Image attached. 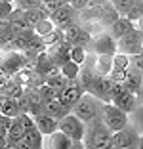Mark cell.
Returning a JSON list of instances; mask_svg holds the SVG:
<instances>
[{
	"label": "cell",
	"instance_id": "cell-1",
	"mask_svg": "<svg viewBox=\"0 0 143 149\" xmlns=\"http://www.w3.org/2000/svg\"><path fill=\"white\" fill-rule=\"evenodd\" d=\"M111 136L113 132L101 123V118H94L86 123V128H84V149H113Z\"/></svg>",
	"mask_w": 143,
	"mask_h": 149
},
{
	"label": "cell",
	"instance_id": "cell-2",
	"mask_svg": "<svg viewBox=\"0 0 143 149\" xmlns=\"http://www.w3.org/2000/svg\"><path fill=\"white\" fill-rule=\"evenodd\" d=\"M101 109H103V101H99L97 97L92 96V94L84 92L80 96V100L73 105L71 113L74 117H78L82 123H90V120H94V118H97L101 115Z\"/></svg>",
	"mask_w": 143,
	"mask_h": 149
},
{
	"label": "cell",
	"instance_id": "cell-3",
	"mask_svg": "<svg viewBox=\"0 0 143 149\" xmlns=\"http://www.w3.org/2000/svg\"><path fill=\"white\" fill-rule=\"evenodd\" d=\"M101 123L109 128L111 132H117L120 128H124L126 124L130 123V118H128V113H124L122 109L115 107L113 103H103V109H101Z\"/></svg>",
	"mask_w": 143,
	"mask_h": 149
},
{
	"label": "cell",
	"instance_id": "cell-4",
	"mask_svg": "<svg viewBox=\"0 0 143 149\" xmlns=\"http://www.w3.org/2000/svg\"><path fill=\"white\" fill-rule=\"evenodd\" d=\"M48 17L53 23V27L59 29V31H65V29H69L74 23L80 21V19H78V12L71 4H61L59 8H56Z\"/></svg>",
	"mask_w": 143,
	"mask_h": 149
},
{
	"label": "cell",
	"instance_id": "cell-5",
	"mask_svg": "<svg viewBox=\"0 0 143 149\" xmlns=\"http://www.w3.org/2000/svg\"><path fill=\"white\" fill-rule=\"evenodd\" d=\"M141 29L135 27L130 33H126L122 38L117 40V52L124 54V56H135V54H141Z\"/></svg>",
	"mask_w": 143,
	"mask_h": 149
},
{
	"label": "cell",
	"instance_id": "cell-6",
	"mask_svg": "<svg viewBox=\"0 0 143 149\" xmlns=\"http://www.w3.org/2000/svg\"><path fill=\"white\" fill-rule=\"evenodd\" d=\"M84 128H86V123H82L78 117H74L73 113L65 115L63 118L57 120V130H61L67 138L71 140H82L84 138Z\"/></svg>",
	"mask_w": 143,
	"mask_h": 149
},
{
	"label": "cell",
	"instance_id": "cell-7",
	"mask_svg": "<svg viewBox=\"0 0 143 149\" xmlns=\"http://www.w3.org/2000/svg\"><path fill=\"white\" fill-rule=\"evenodd\" d=\"M88 46H90V52L95 54V56H115L117 54V40L107 31L95 35Z\"/></svg>",
	"mask_w": 143,
	"mask_h": 149
},
{
	"label": "cell",
	"instance_id": "cell-8",
	"mask_svg": "<svg viewBox=\"0 0 143 149\" xmlns=\"http://www.w3.org/2000/svg\"><path fill=\"white\" fill-rule=\"evenodd\" d=\"M82 94H84L82 84L78 82V79H73V80H67V84L61 88L59 92H57V100H59L65 107L73 109V105L80 100Z\"/></svg>",
	"mask_w": 143,
	"mask_h": 149
},
{
	"label": "cell",
	"instance_id": "cell-9",
	"mask_svg": "<svg viewBox=\"0 0 143 149\" xmlns=\"http://www.w3.org/2000/svg\"><path fill=\"white\" fill-rule=\"evenodd\" d=\"M137 143H141V136L137 134V130L134 126H130V123L124 128L113 132V136H111L113 147H126V145H137Z\"/></svg>",
	"mask_w": 143,
	"mask_h": 149
},
{
	"label": "cell",
	"instance_id": "cell-10",
	"mask_svg": "<svg viewBox=\"0 0 143 149\" xmlns=\"http://www.w3.org/2000/svg\"><path fill=\"white\" fill-rule=\"evenodd\" d=\"M63 40L69 42L71 46H82V48H86L88 44H90V40H92V35L88 33L86 27L80 25V21H78V23H74L73 27H69V29L63 31Z\"/></svg>",
	"mask_w": 143,
	"mask_h": 149
},
{
	"label": "cell",
	"instance_id": "cell-11",
	"mask_svg": "<svg viewBox=\"0 0 143 149\" xmlns=\"http://www.w3.org/2000/svg\"><path fill=\"white\" fill-rule=\"evenodd\" d=\"M111 90H113V79L111 77H95L88 94H92L103 103H109L111 101Z\"/></svg>",
	"mask_w": 143,
	"mask_h": 149
},
{
	"label": "cell",
	"instance_id": "cell-12",
	"mask_svg": "<svg viewBox=\"0 0 143 149\" xmlns=\"http://www.w3.org/2000/svg\"><path fill=\"white\" fill-rule=\"evenodd\" d=\"M90 57V65L95 77H109L113 71V56H95V54H88Z\"/></svg>",
	"mask_w": 143,
	"mask_h": 149
},
{
	"label": "cell",
	"instance_id": "cell-13",
	"mask_svg": "<svg viewBox=\"0 0 143 149\" xmlns=\"http://www.w3.org/2000/svg\"><path fill=\"white\" fill-rule=\"evenodd\" d=\"M46 54L52 57V61L56 63V65L61 67L65 61L71 59V44L65 42V40H61V42L56 44V46H50V48L46 50Z\"/></svg>",
	"mask_w": 143,
	"mask_h": 149
},
{
	"label": "cell",
	"instance_id": "cell-14",
	"mask_svg": "<svg viewBox=\"0 0 143 149\" xmlns=\"http://www.w3.org/2000/svg\"><path fill=\"white\" fill-rule=\"evenodd\" d=\"M109 103H113L115 107H118V109H122L124 113H134L135 107H137V96H134L132 92H128V90H122L118 96H115L113 100L109 101Z\"/></svg>",
	"mask_w": 143,
	"mask_h": 149
},
{
	"label": "cell",
	"instance_id": "cell-15",
	"mask_svg": "<svg viewBox=\"0 0 143 149\" xmlns=\"http://www.w3.org/2000/svg\"><path fill=\"white\" fill-rule=\"evenodd\" d=\"M31 117L35 120L36 130H38L42 136H48V134H52V132L57 130V118L46 115L44 111H40V113H36V115H31Z\"/></svg>",
	"mask_w": 143,
	"mask_h": 149
},
{
	"label": "cell",
	"instance_id": "cell-16",
	"mask_svg": "<svg viewBox=\"0 0 143 149\" xmlns=\"http://www.w3.org/2000/svg\"><path fill=\"white\" fill-rule=\"evenodd\" d=\"M71 143V138H67L61 130H56L52 134L44 136L42 140V149H67Z\"/></svg>",
	"mask_w": 143,
	"mask_h": 149
},
{
	"label": "cell",
	"instance_id": "cell-17",
	"mask_svg": "<svg viewBox=\"0 0 143 149\" xmlns=\"http://www.w3.org/2000/svg\"><path fill=\"white\" fill-rule=\"evenodd\" d=\"M132 29H135V23H132L130 19H126V17H122V15H120L113 25H109V31L107 33L113 36L115 40H118V38H122L126 33H130Z\"/></svg>",
	"mask_w": 143,
	"mask_h": 149
},
{
	"label": "cell",
	"instance_id": "cell-18",
	"mask_svg": "<svg viewBox=\"0 0 143 149\" xmlns=\"http://www.w3.org/2000/svg\"><path fill=\"white\" fill-rule=\"evenodd\" d=\"M42 111L46 115H50V117H53V118H63L65 115H69L71 113V109L69 107H65L63 103H61L59 100H50V101H44V105H42Z\"/></svg>",
	"mask_w": 143,
	"mask_h": 149
},
{
	"label": "cell",
	"instance_id": "cell-19",
	"mask_svg": "<svg viewBox=\"0 0 143 149\" xmlns=\"http://www.w3.org/2000/svg\"><path fill=\"white\" fill-rule=\"evenodd\" d=\"M6 21H8L10 29H12L13 33H23V31H27V29H31V27L27 25L25 17H23V10H19V8H13Z\"/></svg>",
	"mask_w": 143,
	"mask_h": 149
},
{
	"label": "cell",
	"instance_id": "cell-20",
	"mask_svg": "<svg viewBox=\"0 0 143 149\" xmlns=\"http://www.w3.org/2000/svg\"><path fill=\"white\" fill-rule=\"evenodd\" d=\"M120 17L118 15V12L113 8V4L109 2V0H105L103 4H101V15H99V25L105 27V29H109V25H113L117 19Z\"/></svg>",
	"mask_w": 143,
	"mask_h": 149
},
{
	"label": "cell",
	"instance_id": "cell-21",
	"mask_svg": "<svg viewBox=\"0 0 143 149\" xmlns=\"http://www.w3.org/2000/svg\"><path fill=\"white\" fill-rule=\"evenodd\" d=\"M42 140H44V136L36 130V126H31L27 130H23V141L31 149H42Z\"/></svg>",
	"mask_w": 143,
	"mask_h": 149
},
{
	"label": "cell",
	"instance_id": "cell-22",
	"mask_svg": "<svg viewBox=\"0 0 143 149\" xmlns=\"http://www.w3.org/2000/svg\"><path fill=\"white\" fill-rule=\"evenodd\" d=\"M0 113L6 115V117H10V118H15L17 115H21L19 105H17V100H12V97L2 100L0 101Z\"/></svg>",
	"mask_w": 143,
	"mask_h": 149
},
{
	"label": "cell",
	"instance_id": "cell-23",
	"mask_svg": "<svg viewBox=\"0 0 143 149\" xmlns=\"http://www.w3.org/2000/svg\"><path fill=\"white\" fill-rule=\"evenodd\" d=\"M23 140V126L21 123H19V118L15 117L12 120V124H10L8 128V134H6V141H10V143H17V141Z\"/></svg>",
	"mask_w": 143,
	"mask_h": 149
},
{
	"label": "cell",
	"instance_id": "cell-24",
	"mask_svg": "<svg viewBox=\"0 0 143 149\" xmlns=\"http://www.w3.org/2000/svg\"><path fill=\"white\" fill-rule=\"evenodd\" d=\"M23 17H25L27 25L33 29L36 23L42 21V19H44V17H48V15H46V13H44L40 8H33V10H25V12H23Z\"/></svg>",
	"mask_w": 143,
	"mask_h": 149
},
{
	"label": "cell",
	"instance_id": "cell-25",
	"mask_svg": "<svg viewBox=\"0 0 143 149\" xmlns=\"http://www.w3.org/2000/svg\"><path fill=\"white\" fill-rule=\"evenodd\" d=\"M78 69H80V65L69 59V61H65L59 67V73H61V77H65L67 80H73V79H78Z\"/></svg>",
	"mask_w": 143,
	"mask_h": 149
},
{
	"label": "cell",
	"instance_id": "cell-26",
	"mask_svg": "<svg viewBox=\"0 0 143 149\" xmlns=\"http://www.w3.org/2000/svg\"><path fill=\"white\" fill-rule=\"evenodd\" d=\"M141 13H143V2L141 0H135L134 4H132V8L128 10V13L122 15V17L130 19L132 23H137V21H141Z\"/></svg>",
	"mask_w": 143,
	"mask_h": 149
},
{
	"label": "cell",
	"instance_id": "cell-27",
	"mask_svg": "<svg viewBox=\"0 0 143 149\" xmlns=\"http://www.w3.org/2000/svg\"><path fill=\"white\" fill-rule=\"evenodd\" d=\"M42 38V44L44 46H56L57 42H61L63 40V31H59V29H52V31L48 33V35H44V36H40Z\"/></svg>",
	"mask_w": 143,
	"mask_h": 149
},
{
	"label": "cell",
	"instance_id": "cell-28",
	"mask_svg": "<svg viewBox=\"0 0 143 149\" xmlns=\"http://www.w3.org/2000/svg\"><path fill=\"white\" fill-rule=\"evenodd\" d=\"M52 29H56V27H53L52 21H50V17H44L42 21H38L35 27H33V33H35L36 36H44V35H48V33L52 31Z\"/></svg>",
	"mask_w": 143,
	"mask_h": 149
},
{
	"label": "cell",
	"instance_id": "cell-29",
	"mask_svg": "<svg viewBox=\"0 0 143 149\" xmlns=\"http://www.w3.org/2000/svg\"><path fill=\"white\" fill-rule=\"evenodd\" d=\"M128 63H130V57L124 56V54H115L113 56V71H126L128 69Z\"/></svg>",
	"mask_w": 143,
	"mask_h": 149
},
{
	"label": "cell",
	"instance_id": "cell-30",
	"mask_svg": "<svg viewBox=\"0 0 143 149\" xmlns=\"http://www.w3.org/2000/svg\"><path fill=\"white\" fill-rule=\"evenodd\" d=\"M86 56H88L86 48H82V46H71V61L82 65L84 59H86Z\"/></svg>",
	"mask_w": 143,
	"mask_h": 149
},
{
	"label": "cell",
	"instance_id": "cell-31",
	"mask_svg": "<svg viewBox=\"0 0 143 149\" xmlns=\"http://www.w3.org/2000/svg\"><path fill=\"white\" fill-rule=\"evenodd\" d=\"M109 2H111L113 8L118 12V15H126L128 10L132 8V4H134L135 0H109Z\"/></svg>",
	"mask_w": 143,
	"mask_h": 149
},
{
	"label": "cell",
	"instance_id": "cell-32",
	"mask_svg": "<svg viewBox=\"0 0 143 149\" xmlns=\"http://www.w3.org/2000/svg\"><path fill=\"white\" fill-rule=\"evenodd\" d=\"M13 8H19V10H33V8H40V0H13Z\"/></svg>",
	"mask_w": 143,
	"mask_h": 149
},
{
	"label": "cell",
	"instance_id": "cell-33",
	"mask_svg": "<svg viewBox=\"0 0 143 149\" xmlns=\"http://www.w3.org/2000/svg\"><path fill=\"white\" fill-rule=\"evenodd\" d=\"M130 57V63H128V67H130L132 71H135V73H139L141 74V71H143V63H141V54H135V56H128Z\"/></svg>",
	"mask_w": 143,
	"mask_h": 149
},
{
	"label": "cell",
	"instance_id": "cell-34",
	"mask_svg": "<svg viewBox=\"0 0 143 149\" xmlns=\"http://www.w3.org/2000/svg\"><path fill=\"white\" fill-rule=\"evenodd\" d=\"M12 10H13V4H10V2H0V21L8 19V15L12 13Z\"/></svg>",
	"mask_w": 143,
	"mask_h": 149
},
{
	"label": "cell",
	"instance_id": "cell-35",
	"mask_svg": "<svg viewBox=\"0 0 143 149\" xmlns=\"http://www.w3.org/2000/svg\"><path fill=\"white\" fill-rule=\"evenodd\" d=\"M67 149H84V141L82 140H71Z\"/></svg>",
	"mask_w": 143,
	"mask_h": 149
},
{
	"label": "cell",
	"instance_id": "cell-36",
	"mask_svg": "<svg viewBox=\"0 0 143 149\" xmlns=\"http://www.w3.org/2000/svg\"><path fill=\"white\" fill-rule=\"evenodd\" d=\"M113 149H141V143H137V145H126V147H113Z\"/></svg>",
	"mask_w": 143,
	"mask_h": 149
},
{
	"label": "cell",
	"instance_id": "cell-37",
	"mask_svg": "<svg viewBox=\"0 0 143 149\" xmlns=\"http://www.w3.org/2000/svg\"><path fill=\"white\" fill-rule=\"evenodd\" d=\"M15 145H17V149H31V147H29V145H27V143H25L23 140H21V141H17Z\"/></svg>",
	"mask_w": 143,
	"mask_h": 149
},
{
	"label": "cell",
	"instance_id": "cell-38",
	"mask_svg": "<svg viewBox=\"0 0 143 149\" xmlns=\"http://www.w3.org/2000/svg\"><path fill=\"white\" fill-rule=\"evenodd\" d=\"M2 149H17V145H15V143H10V141H6Z\"/></svg>",
	"mask_w": 143,
	"mask_h": 149
},
{
	"label": "cell",
	"instance_id": "cell-39",
	"mask_svg": "<svg viewBox=\"0 0 143 149\" xmlns=\"http://www.w3.org/2000/svg\"><path fill=\"white\" fill-rule=\"evenodd\" d=\"M0 2H10V4H13V0H0Z\"/></svg>",
	"mask_w": 143,
	"mask_h": 149
}]
</instances>
